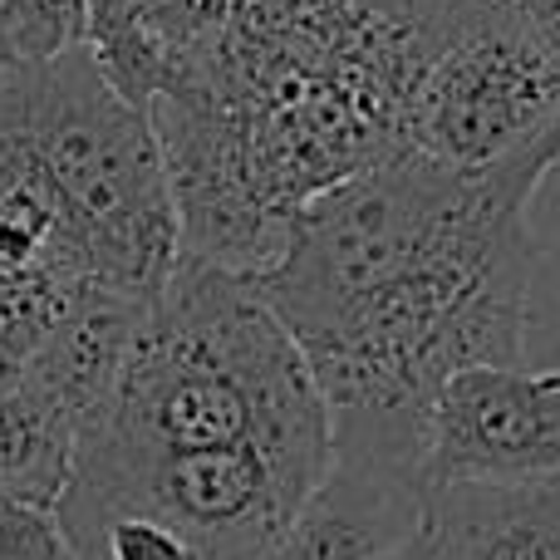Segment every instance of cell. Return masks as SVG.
I'll return each mask as SVG.
<instances>
[{
    "instance_id": "277c9868",
    "label": "cell",
    "mask_w": 560,
    "mask_h": 560,
    "mask_svg": "<svg viewBox=\"0 0 560 560\" xmlns=\"http://www.w3.org/2000/svg\"><path fill=\"white\" fill-rule=\"evenodd\" d=\"M556 114L560 59L526 30L512 0H492L418 74L404 108V148L477 173L532 148Z\"/></svg>"
},
{
    "instance_id": "9c48e42d",
    "label": "cell",
    "mask_w": 560,
    "mask_h": 560,
    "mask_svg": "<svg viewBox=\"0 0 560 560\" xmlns=\"http://www.w3.org/2000/svg\"><path fill=\"white\" fill-rule=\"evenodd\" d=\"M74 423L25 378H0V492L49 506L74 467Z\"/></svg>"
},
{
    "instance_id": "8992f818",
    "label": "cell",
    "mask_w": 560,
    "mask_h": 560,
    "mask_svg": "<svg viewBox=\"0 0 560 560\" xmlns=\"http://www.w3.org/2000/svg\"><path fill=\"white\" fill-rule=\"evenodd\" d=\"M423 457L329 443V463L261 560H388L423 526Z\"/></svg>"
},
{
    "instance_id": "7a4b0ae2",
    "label": "cell",
    "mask_w": 560,
    "mask_h": 560,
    "mask_svg": "<svg viewBox=\"0 0 560 560\" xmlns=\"http://www.w3.org/2000/svg\"><path fill=\"white\" fill-rule=\"evenodd\" d=\"M212 453H271L325 472L329 408L252 280L177 261L104 408L79 428L69 477Z\"/></svg>"
},
{
    "instance_id": "30bf717a",
    "label": "cell",
    "mask_w": 560,
    "mask_h": 560,
    "mask_svg": "<svg viewBox=\"0 0 560 560\" xmlns=\"http://www.w3.org/2000/svg\"><path fill=\"white\" fill-rule=\"evenodd\" d=\"M89 0H0V69L84 45Z\"/></svg>"
},
{
    "instance_id": "5b68a950",
    "label": "cell",
    "mask_w": 560,
    "mask_h": 560,
    "mask_svg": "<svg viewBox=\"0 0 560 560\" xmlns=\"http://www.w3.org/2000/svg\"><path fill=\"white\" fill-rule=\"evenodd\" d=\"M423 472L428 487L560 477V374L477 364L443 378L428 404Z\"/></svg>"
},
{
    "instance_id": "3957f363",
    "label": "cell",
    "mask_w": 560,
    "mask_h": 560,
    "mask_svg": "<svg viewBox=\"0 0 560 560\" xmlns=\"http://www.w3.org/2000/svg\"><path fill=\"white\" fill-rule=\"evenodd\" d=\"M0 187L55 217L89 285L153 305L177 266V212L153 124L84 45L0 69Z\"/></svg>"
},
{
    "instance_id": "ba28073f",
    "label": "cell",
    "mask_w": 560,
    "mask_h": 560,
    "mask_svg": "<svg viewBox=\"0 0 560 560\" xmlns=\"http://www.w3.org/2000/svg\"><path fill=\"white\" fill-rule=\"evenodd\" d=\"M143 315L148 305H138V300H124L98 285L84 290L15 378H25L35 394H45L79 433L104 408L108 388L118 384V369L133 349Z\"/></svg>"
},
{
    "instance_id": "9a60e30c",
    "label": "cell",
    "mask_w": 560,
    "mask_h": 560,
    "mask_svg": "<svg viewBox=\"0 0 560 560\" xmlns=\"http://www.w3.org/2000/svg\"><path fill=\"white\" fill-rule=\"evenodd\" d=\"M551 374H560V364H556V369H551Z\"/></svg>"
},
{
    "instance_id": "52a82bcc",
    "label": "cell",
    "mask_w": 560,
    "mask_h": 560,
    "mask_svg": "<svg viewBox=\"0 0 560 560\" xmlns=\"http://www.w3.org/2000/svg\"><path fill=\"white\" fill-rule=\"evenodd\" d=\"M433 560H560V477L428 487Z\"/></svg>"
},
{
    "instance_id": "5bb4252c",
    "label": "cell",
    "mask_w": 560,
    "mask_h": 560,
    "mask_svg": "<svg viewBox=\"0 0 560 560\" xmlns=\"http://www.w3.org/2000/svg\"><path fill=\"white\" fill-rule=\"evenodd\" d=\"M556 138H560V114H556Z\"/></svg>"
},
{
    "instance_id": "8fae6325",
    "label": "cell",
    "mask_w": 560,
    "mask_h": 560,
    "mask_svg": "<svg viewBox=\"0 0 560 560\" xmlns=\"http://www.w3.org/2000/svg\"><path fill=\"white\" fill-rule=\"evenodd\" d=\"M74 560H202L183 532L158 516H108L69 551Z\"/></svg>"
},
{
    "instance_id": "4fadbf2b",
    "label": "cell",
    "mask_w": 560,
    "mask_h": 560,
    "mask_svg": "<svg viewBox=\"0 0 560 560\" xmlns=\"http://www.w3.org/2000/svg\"><path fill=\"white\" fill-rule=\"evenodd\" d=\"M388 560H433V541H428V532H423V526H418V532L408 536V541L398 546V551L388 556Z\"/></svg>"
},
{
    "instance_id": "7c38bea8",
    "label": "cell",
    "mask_w": 560,
    "mask_h": 560,
    "mask_svg": "<svg viewBox=\"0 0 560 560\" xmlns=\"http://www.w3.org/2000/svg\"><path fill=\"white\" fill-rule=\"evenodd\" d=\"M0 560H74L49 506L0 492Z\"/></svg>"
},
{
    "instance_id": "6da1fadb",
    "label": "cell",
    "mask_w": 560,
    "mask_h": 560,
    "mask_svg": "<svg viewBox=\"0 0 560 560\" xmlns=\"http://www.w3.org/2000/svg\"><path fill=\"white\" fill-rule=\"evenodd\" d=\"M556 167V128L477 173L394 148L300 207L252 290L295 339L329 438L423 457L443 378L522 364L532 202Z\"/></svg>"
}]
</instances>
